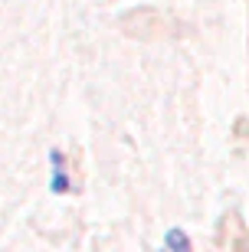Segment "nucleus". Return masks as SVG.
<instances>
[{
	"instance_id": "f03ea898",
	"label": "nucleus",
	"mask_w": 249,
	"mask_h": 252,
	"mask_svg": "<svg viewBox=\"0 0 249 252\" xmlns=\"http://www.w3.org/2000/svg\"><path fill=\"white\" fill-rule=\"evenodd\" d=\"M164 243H167V249H171V252H190V239H187L184 229H167Z\"/></svg>"
},
{
	"instance_id": "f257e3e1",
	"label": "nucleus",
	"mask_w": 249,
	"mask_h": 252,
	"mask_svg": "<svg viewBox=\"0 0 249 252\" xmlns=\"http://www.w3.org/2000/svg\"><path fill=\"white\" fill-rule=\"evenodd\" d=\"M49 164H53V193H66L69 190V177H66V170H63V154L59 151H53L49 154Z\"/></svg>"
}]
</instances>
